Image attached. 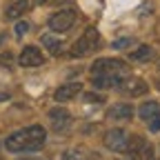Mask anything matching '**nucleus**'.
<instances>
[{
    "label": "nucleus",
    "mask_w": 160,
    "mask_h": 160,
    "mask_svg": "<svg viewBox=\"0 0 160 160\" xmlns=\"http://www.w3.org/2000/svg\"><path fill=\"white\" fill-rule=\"evenodd\" d=\"M91 76H93V87L98 89H109L120 82V78L129 76V67L122 60L116 58H100L91 65Z\"/></svg>",
    "instance_id": "obj_1"
},
{
    "label": "nucleus",
    "mask_w": 160,
    "mask_h": 160,
    "mask_svg": "<svg viewBox=\"0 0 160 160\" xmlns=\"http://www.w3.org/2000/svg\"><path fill=\"white\" fill-rule=\"evenodd\" d=\"M47 142V131L40 127V125H31L25 127L20 131H13L7 140H5V147L11 153H25V151H38L42 149Z\"/></svg>",
    "instance_id": "obj_2"
},
{
    "label": "nucleus",
    "mask_w": 160,
    "mask_h": 160,
    "mask_svg": "<svg viewBox=\"0 0 160 160\" xmlns=\"http://www.w3.org/2000/svg\"><path fill=\"white\" fill-rule=\"evenodd\" d=\"M98 42H100V33H98V29H96V27H87V29L82 31V36H80L76 42H73V47H71V56H73V58L89 56L91 51H96Z\"/></svg>",
    "instance_id": "obj_3"
},
{
    "label": "nucleus",
    "mask_w": 160,
    "mask_h": 160,
    "mask_svg": "<svg viewBox=\"0 0 160 160\" xmlns=\"http://www.w3.org/2000/svg\"><path fill=\"white\" fill-rule=\"evenodd\" d=\"M125 153H129L131 160H156L153 158V147L142 136H131L129 142H127V151Z\"/></svg>",
    "instance_id": "obj_4"
},
{
    "label": "nucleus",
    "mask_w": 160,
    "mask_h": 160,
    "mask_svg": "<svg viewBox=\"0 0 160 160\" xmlns=\"http://www.w3.org/2000/svg\"><path fill=\"white\" fill-rule=\"evenodd\" d=\"M138 116L142 122L149 125V131L158 133L160 131V105L156 100H149V102H142L138 107Z\"/></svg>",
    "instance_id": "obj_5"
},
{
    "label": "nucleus",
    "mask_w": 160,
    "mask_h": 160,
    "mask_svg": "<svg viewBox=\"0 0 160 160\" xmlns=\"http://www.w3.org/2000/svg\"><path fill=\"white\" fill-rule=\"evenodd\" d=\"M73 22H76V11L73 9H62V11L53 13L47 25H49V29L53 33H65V31H69L73 27Z\"/></svg>",
    "instance_id": "obj_6"
},
{
    "label": "nucleus",
    "mask_w": 160,
    "mask_h": 160,
    "mask_svg": "<svg viewBox=\"0 0 160 160\" xmlns=\"http://www.w3.org/2000/svg\"><path fill=\"white\" fill-rule=\"evenodd\" d=\"M116 89L120 93H125V96H142L149 91L147 82L145 80H140V78H133V76H125V78H120V82L116 85Z\"/></svg>",
    "instance_id": "obj_7"
},
{
    "label": "nucleus",
    "mask_w": 160,
    "mask_h": 160,
    "mask_svg": "<svg viewBox=\"0 0 160 160\" xmlns=\"http://www.w3.org/2000/svg\"><path fill=\"white\" fill-rule=\"evenodd\" d=\"M127 142H129V133L125 129H109L105 133V147L109 151L125 153L127 151Z\"/></svg>",
    "instance_id": "obj_8"
},
{
    "label": "nucleus",
    "mask_w": 160,
    "mask_h": 160,
    "mask_svg": "<svg viewBox=\"0 0 160 160\" xmlns=\"http://www.w3.org/2000/svg\"><path fill=\"white\" fill-rule=\"evenodd\" d=\"M49 125L56 133H65L71 127V113L62 107H53L49 111Z\"/></svg>",
    "instance_id": "obj_9"
},
{
    "label": "nucleus",
    "mask_w": 160,
    "mask_h": 160,
    "mask_svg": "<svg viewBox=\"0 0 160 160\" xmlns=\"http://www.w3.org/2000/svg\"><path fill=\"white\" fill-rule=\"evenodd\" d=\"M80 93H82V85H80V82H65V85H60L56 89L53 100H56V102H67V100L78 98Z\"/></svg>",
    "instance_id": "obj_10"
},
{
    "label": "nucleus",
    "mask_w": 160,
    "mask_h": 160,
    "mask_svg": "<svg viewBox=\"0 0 160 160\" xmlns=\"http://www.w3.org/2000/svg\"><path fill=\"white\" fill-rule=\"evenodd\" d=\"M20 65L22 67H40V65H45V56H42V51H40L38 47H25L22 49V53H20Z\"/></svg>",
    "instance_id": "obj_11"
},
{
    "label": "nucleus",
    "mask_w": 160,
    "mask_h": 160,
    "mask_svg": "<svg viewBox=\"0 0 160 160\" xmlns=\"http://www.w3.org/2000/svg\"><path fill=\"white\" fill-rule=\"evenodd\" d=\"M107 116L111 118V120H131V116H133V107L129 105V102H116L113 107H109V111H107Z\"/></svg>",
    "instance_id": "obj_12"
},
{
    "label": "nucleus",
    "mask_w": 160,
    "mask_h": 160,
    "mask_svg": "<svg viewBox=\"0 0 160 160\" xmlns=\"http://www.w3.org/2000/svg\"><path fill=\"white\" fill-rule=\"evenodd\" d=\"M27 9H29V0H13V2L7 5V9H5V18L7 20H18Z\"/></svg>",
    "instance_id": "obj_13"
},
{
    "label": "nucleus",
    "mask_w": 160,
    "mask_h": 160,
    "mask_svg": "<svg viewBox=\"0 0 160 160\" xmlns=\"http://www.w3.org/2000/svg\"><path fill=\"white\" fill-rule=\"evenodd\" d=\"M40 42H42L47 49H49V53H60V49H62V40H58L56 36H51V33H42L40 36Z\"/></svg>",
    "instance_id": "obj_14"
},
{
    "label": "nucleus",
    "mask_w": 160,
    "mask_h": 160,
    "mask_svg": "<svg viewBox=\"0 0 160 160\" xmlns=\"http://www.w3.org/2000/svg\"><path fill=\"white\" fill-rule=\"evenodd\" d=\"M153 56V49L149 45H140L136 51H131V60L133 62H142V60H149Z\"/></svg>",
    "instance_id": "obj_15"
},
{
    "label": "nucleus",
    "mask_w": 160,
    "mask_h": 160,
    "mask_svg": "<svg viewBox=\"0 0 160 160\" xmlns=\"http://www.w3.org/2000/svg\"><path fill=\"white\" fill-rule=\"evenodd\" d=\"M62 160H87V151L85 149H69V151H65Z\"/></svg>",
    "instance_id": "obj_16"
},
{
    "label": "nucleus",
    "mask_w": 160,
    "mask_h": 160,
    "mask_svg": "<svg viewBox=\"0 0 160 160\" xmlns=\"http://www.w3.org/2000/svg\"><path fill=\"white\" fill-rule=\"evenodd\" d=\"M127 45H131V38H118V40H113V49H125Z\"/></svg>",
    "instance_id": "obj_17"
},
{
    "label": "nucleus",
    "mask_w": 160,
    "mask_h": 160,
    "mask_svg": "<svg viewBox=\"0 0 160 160\" xmlns=\"http://www.w3.org/2000/svg\"><path fill=\"white\" fill-rule=\"evenodd\" d=\"M27 31H29V22H18V25H16V36H18V38H22Z\"/></svg>",
    "instance_id": "obj_18"
},
{
    "label": "nucleus",
    "mask_w": 160,
    "mask_h": 160,
    "mask_svg": "<svg viewBox=\"0 0 160 160\" xmlns=\"http://www.w3.org/2000/svg\"><path fill=\"white\" fill-rule=\"evenodd\" d=\"M85 100H87V102H105V98L102 96H100V93H85Z\"/></svg>",
    "instance_id": "obj_19"
},
{
    "label": "nucleus",
    "mask_w": 160,
    "mask_h": 160,
    "mask_svg": "<svg viewBox=\"0 0 160 160\" xmlns=\"http://www.w3.org/2000/svg\"><path fill=\"white\" fill-rule=\"evenodd\" d=\"M0 62H2V65L7 67V65L11 62V53H9V51H7V53H2V58H0Z\"/></svg>",
    "instance_id": "obj_20"
},
{
    "label": "nucleus",
    "mask_w": 160,
    "mask_h": 160,
    "mask_svg": "<svg viewBox=\"0 0 160 160\" xmlns=\"http://www.w3.org/2000/svg\"><path fill=\"white\" fill-rule=\"evenodd\" d=\"M18 160H40V158H31V156H25V158H18Z\"/></svg>",
    "instance_id": "obj_21"
},
{
    "label": "nucleus",
    "mask_w": 160,
    "mask_h": 160,
    "mask_svg": "<svg viewBox=\"0 0 160 160\" xmlns=\"http://www.w3.org/2000/svg\"><path fill=\"white\" fill-rule=\"evenodd\" d=\"M2 42H5V36H2V33H0V45H2Z\"/></svg>",
    "instance_id": "obj_22"
},
{
    "label": "nucleus",
    "mask_w": 160,
    "mask_h": 160,
    "mask_svg": "<svg viewBox=\"0 0 160 160\" xmlns=\"http://www.w3.org/2000/svg\"><path fill=\"white\" fill-rule=\"evenodd\" d=\"M5 98H7V96H5V93H0V102H2V100H5Z\"/></svg>",
    "instance_id": "obj_23"
},
{
    "label": "nucleus",
    "mask_w": 160,
    "mask_h": 160,
    "mask_svg": "<svg viewBox=\"0 0 160 160\" xmlns=\"http://www.w3.org/2000/svg\"><path fill=\"white\" fill-rule=\"evenodd\" d=\"M158 71H160V69H158Z\"/></svg>",
    "instance_id": "obj_24"
}]
</instances>
